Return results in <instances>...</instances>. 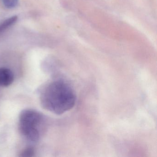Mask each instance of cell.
Returning <instances> with one entry per match:
<instances>
[{"label":"cell","instance_id":"obj_1","mask_svg":"<svg viewBox=\"0 0 157 157\" xmlns=\"http://www.w3.org/2000/svg\"><path fill=\"white\" fill-rule=\"evenodd\" d=\"M41 101L46 109L54 113L62 114L74 107L76 94L68 83L64 81H56L45 89Z\"/></svg>","mask_w":157,"mask_h":157},{"label":"cell","instance_id":"obj_2","mask_svg":"<svg viewBox=\"0 0 157 157\" xmlns=\"http://www.w3.org/2000/svg\"><path fill=\"white\" fill-rule=\"evenodd\" d=\"M42 117L38 112L32 110L22 112L20 117V130L25 138L32 142H36L40 137L38 126Z\"/></svg>","mask_w":157,"mask_h":157},{"label":"cell","instance_id":"obj_3","mask_svg":"<svg viewBox=\"0 0 157 157\" xmlns=\"http://www.w3.org/2000/svg\"><path fill=\"white\" fill-rule=\"evenodd\" d=\"M14 80L12 71L7 68H0V86L7 87L12 84Z\"/></svg>","mask_w":157,"mask_h":157},{"label":"cell","instance_id":"obj_4","mask_svg":"<svg viewBox=\"0 0 157 157\" xmlns=\"http://www.w3.org/2000/svg\"><path fill=\"white\" fill-rule=\"evenodd\" d=\"M18 20L17 16H13L0 24V35L2 34L7 29L14 24Z\"/></svg>","mask_w":157,"mask_h":157},{"label":"cell","instance_id":"obj_5","mask_svg":"<svg viewBox=\"0 0 157 157\" xmlns=\"http://www.w3.org/2000/svg\"><path fill=\"white\" fill-rule=\"evenodd\" d=\"M2 2L6 8L13 9L18 5L19 0H2Z\"/></svg>","mask_w":157,"mask_h":157},{"label":"cell","instance_id":"obj_6","mask_svg":"<svg viewBox=\"0 0 157 157\" xmlns=\"http://www.w3.org/2000/svg\"><path fill=\"white\" fill-rule=\"evenodd\" d=\"M34 151L32 148H28L24 151L22 153L23 157H32L33 156Z\"/></svg>","mask_w":157,"mask_h":157}]
</instances>
